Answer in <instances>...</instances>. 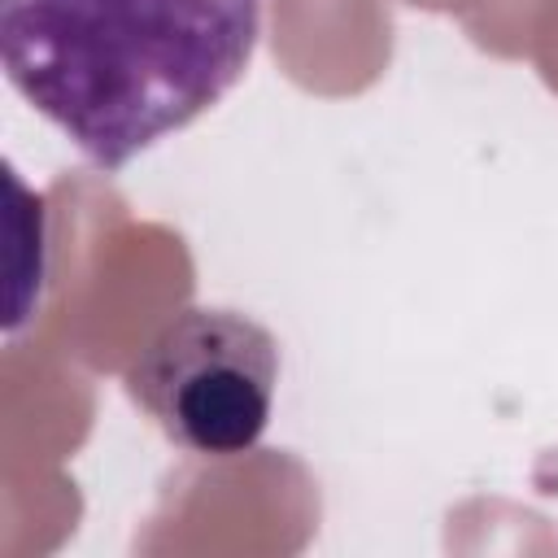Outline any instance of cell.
Here are the masks:
<instances>
[{
    "mask_svg": "<svg viewBox=\"0 0 558 558\" xmlns=\"http://www.w3.org/2000/svg\"><path fill=\"white\" fill-rule=\"evenodd\" d=\"M262 0H0V61L35 113L118 170L248 70Z\"/></svg>",
    "mask_w": 558,
    "mask_h": 558,
    "instance_id": "1",
    "label": "cell"
},
{
    "mask_svg": "<svg viewBox=\"0 0 558 558\" xmlns=\"http://www.w3.org/2000/svg\"><path fill=\"white\" fill-rule=\"evenodd\" d=\"M279 340L240 310L170 314L126 366V397L161 436L201 458L248 453L275 410Z\"/></svg>",
    "mask_w": 558,
    "mask_h": 558,
    "instance_id": "2",
    "label": "cell"
}]
</instances>
